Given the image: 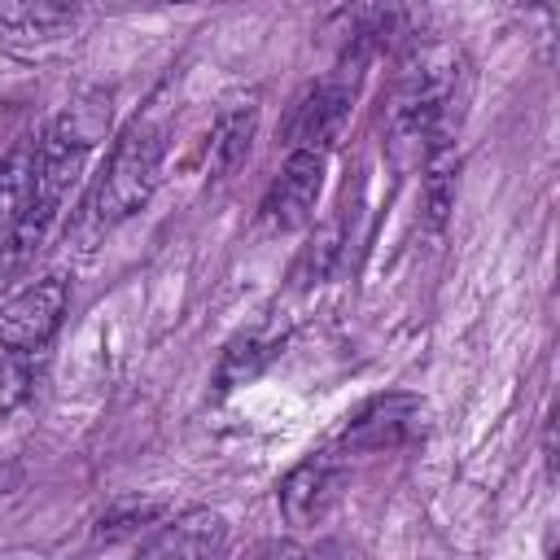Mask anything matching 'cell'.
<instances>
[{"mask_svg":"<svg viewBox=\"0 0 560 560\" xmlns=\"http://www.w3.org/2000/svg\"><path fill=\"white\" fill-rule=\"evenodd\" d=\"M114 118V92L109 88H83L79 96H70L61 105V114L39 131L35 144V179H31V201L22 210V219L13 223L9 241L0 245V262L4 267H22L26 258H35V249L44 245L70 184L79 179L88 153L105 140Z\"/></svg>","mask_w":560,"mask_h":560,"instance_id":"1","label":"cell"},{"mask_svg":"<svg viewBox=\"0 0 560 560\" xmlns=\"http://www.w3.org/2000/svg\"><path fill=\"white\" fill-rule=\"evenodd\" d=\"M468 92H472V66L464 48L442 39L411 44L389 88V136L398 144H416L420 153L438 144H455Z\"/></svg>","mask_w":560,"mask_h":560,"instance_id":"2","label":"cell"},{"mask_svg":"<svg viewBox=\"0 0 560 560\" xmlns=\"http://www.w3.org/2000/svg\"><path fill=\"white\" fill-rule=\"evenodd\" d=\"M162 162H166V118L158 114L131 118L118 131L88 197L79 201V214L66 228V245H74L79 254H92L118 223H127L153 197Z\"/></svg>","mask_w":560,"mask_h":560,"instance_id":"3","label":"cell"},{"mask_svg":"<svg viewBox=\"0 0 560 560\" xmlns=\"http://www.w3.org/2000/svg\"><path fill=\"white\" fill-rule=\"evenodd\" d=\"M363 61L368 52L359 48H346L341 52V66L311 83L293 105H289V118H284V144L289 153H328L346 127V114H350V101H354V88H359V74H363Z\"/></svg>","mask_w":560,"mask_h":560,"instance_id":"4","label":"cell"},{"mask_svg":"<svg viewBox=\"0 0 560 560\" xmlns=\"http://www.w3.org/2000/svg\"><path fill=\"white\" fill-rule=\"evenodd\" d=\"M66 306H70V284L57 271L4 293L0 298V346L13 354H39L61 328Z\"/></svg>","mask_w":560,"mask_h":560,"instance_id":"5","label":"cell"},{"mask_svg":"<svg viewBox=\"0 0 560 560\" xmlns=\"http://www.w3.org/2000/svg\"><path fill=\"white\" fill-rule=\"evenodd\" d=\"M346 481H350V459L337 446H324V451L306 455L302 464L289 468V477L276 490L280 516L289 525H315V521H324L337 508V499L346 494Z\"/></svg>","mask_w":560,"mask_h":560,"instance_id":"6","label":"cell"},{"mask_svg":"<svg viewBox=\"0 0 560 560\" xmlns=\"http://www.w3.org/2000/svg\"><path fill=\"white\" fill-rule=\"evenodd\" d=\"M324 188V158L319 153H289L280 175L262 197V223L271 232H298L315 219V201Z\"/></svg>","mask_w":560,"mask_h":560,"instance_id":"7","label":"cell"},{"mask_svg":"<svg viewBox=\"0 0 560 560\" xmlns=\"http://www.w3.org/2000/svg\"><path fill=\"white\" fill-rule=\"evenodd\" d=\"M424 429V402L411 394H385L376 402H368L337 438V451H394L402 442H411Z\"/></svg>","mask_w":560,"mask_h":560,"instance_id":"8","label":"cell"},{"mask_svg":"<svg viewBox=\"0 0 560 560\" xmlns=\"http://www.w3.org/2000/svg\"><path fill=\"white\" fill-rule=\"evenodd\" d=\"M232 529L210 508H188L158 525V534L136 551V560H223Z\"/></svg>","mask_w":560,"mask_h":560,"instance_id":"9","label":"cell"},{"mask_svg":"<svg viewBox=\"0 0 560 560\" xmlns=\"http://www.w3.org/2000/svg\"><path fill=\"white\" fill-rule=\"evenodd\" d=\"M79 9L61 0H0V44L9 48H35L57 44L79 26Z\"/></svg>","mask_w":560,"mask_h":560,"instance_id":"10","label":"cell"},{"mask_svg":"<svg viewBox=\"0 0 560 560\" xmlns=\"http://www.w3.org/2000/svg\"><path fill=\"white\" fill-rule=\"evenodd\" d=\"M254 127H258V101L245 96V101H228L210 127V171L214 175H232L245 153H249V140H254Z\"/></svg>","mask_w":560,"mask_h":560,"instance_id":"11","label":"cell"},{"mask_svg":"<svg viewBox=\"0 0 560 560\" xmlns=\"http://www.w3.org/2000/svg\"><path fill=\"white\" fill-rule=\"evenodd\" d=\"M35 144H39V136H18L13 149L0 158V245L9 241L13 223L22 219V210H26V201H31Z\"/></svg>","mask_w":560,"mask_h":560,"instance_id":"12","label":"cell"},{"mask_svg":"<svg viewBox=\"0 0 560 560\" xmlns=\"http://www.w3.org/2000/svg\"><path fill=\"white\" fill-rule=\"evenodd\" d=\"M455 184H459V153H455V144L424 149V219H429L433 232L455 210Z\"/></svg>","mask_w":560,"mask_h":560,"instance_id":"13","label":"cell"},{"mask_svg":"<svg viewBox=\"0 0 560 560\" xmlns=\"http://www.w3.org/2000/svg\"><path fill=\"white\" fill-rule=\"evenodd\" d=\"M271 354H276V341H262L258 332H241V337L223 350V363H219V389H232L236 381L254 376Z\"/></svg>","mask_w":560,"mask_h":560,"instance_id":"14","label":"cell"},{"mask_svg":"<svg viewBox=\"0 0 560 560\" xmlns=\"http://www.w3.org/2000/svg\"><path fill=\"white\" fill-rule=\"evenodd\" d=\"M35 381H39V354L4 350V359H0V411L26 407L35 398Z\"/></svg>","mask_w":560,"mask_h":560,"instance_id":"15","label":"cell"},{"mask_svg":"<svg viewBox=\"0 0 560 560\" xmlns=\"http://www.w3.org/2000/svg\"><path fill=\"white\" fill-rule=\"evenodd\" d=\"M158 516H162V503H140V499L118 503V508H109V512L101 516V538L131 534V529H140V525H149V521H158Z\"/></svg>","mask_w":560,"mask_h":560,"instance_id":"16","label":"cell"},{"mask_svg":"<svg viewBox=\"0 0 560 560\" xmlns=\"http://www.w3.org/2000/svg\"><path fill=\"white\" fill-rule=\"evenodd\" d=\"M254 560H311V551H302L298 542H267Z\"/></svg>","mask_w":560,"mask_h":560,"instance_id":"17","label":"cell"},{"mask_svg":"<svg viewBox=\"0 0 560 560\" xmlns=\"http://www.w3.org/2000/svg\"><path fill=\"white\" fill-rule=\"evenodd\" d=\"M22 481V472H18V464H9V459H0V494H9L13 486Z\"/></svg>","mask_w":560,"mask_h":560,"instance_id":"18","label":"cell"}]
</instances>
